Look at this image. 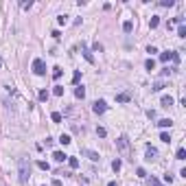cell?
<instances>
[{"instance_id": "cell-3", "label": "cell", "mask_w": 186, "mask_h": 186, "mask_svg": "<svg viewBox=\"0 0 186 186\" xmlns=\"http://www.w3.org/2000/svg\"><path fill=\"white\" fill-rule=\"evenodd\" d=\"M116 147H118V151H123V153H127L129 151V140H127V136H121L116 140Z\"/></svg>"}, {"instance_id": "cell-21", "label": "cell", "mask_w": 186, "mask_h": 186, "mask_svg": "<svg viewBox=\"0 0 186 186\" xmlns=\"http://www.w3.org/2000/svg\"><path fill=\"white\" fill-rule=\"evenodd\" d=\"M158 24H160V18H158V15H153V18L149 20V26H151V29H155Z\"/></svg>"}, {"instance_id": "cell-19", "label": "cell", "mask_w": 186, "mask_h": 186, "mask_svg": "<svg viewBox=\"0 0 186 186\" xmlns=\"http://www.w3.org/2000/svg\"><path fill=\"white\" fill-rule=\"evenodd\" d=\"M83 57H86V59L90 61V64H94V57H92V53H90L88 48H83Z\"/></svg>"}, {"instance_id": "cell-1", "label": "cell", "mask_w": 186, "mask_h": 186, "mask_svg": "<svg viewBox=\"0 0 186 186\" xmlns=\"http://www.w3.org/2000/svg\"><path fill=\"white\" fill-rule=\"evenodd\" d=\"M18 166H20V182L26 184V182H29V177H31V166H29V162H26V160H20Z\"/></svg>"}, {"instance_id": "cell-10", "label": "cell", "mask_w": 186, "mask_h": 186, "mask_svg": "<svg viewBox=\"0 0 186 186\" xmlns=\"http://www.w3.org/2000/svg\"><path fill=\"white\" fill-rule=\"evenodd\" d=\"M171 125H173L171 118H162V121H158V127H162V129H166V127H171Z\"/></svg>"}, {"instance_id": "cell-39", "label": "cell", "mask_w": 186, "mask_h": 186, "mask_svg": "<svg viewBox=\"0 0 186 186\" xmlns=\"http://www.w3.org/2000/svg\"><path fill=\"white\" fill-rule=\"evenodd\" d=\"M108 186H116V182H110V184H108Z\"/></svg>"}, {"instance_id": "cell-12", "label": "cell", "mask_w": 186, "mask_h": 186, "mask_svg": "<svg viewBox=\"0 0 186 186\" xmlns=\"http://www.w3.org/2000/svg\"><path fill=\"white\" fill-rule=\"evenodd\" d=\"M75 97H77V99H83V97H86V88H83V86H77V88H75Z\"/></svg>"}, {"instance_id": "cell-7", "label": "cell", "mask_w": 186, "mask_h": 186, "mask_svg": "<svg viewBox=\"0 0 186 186\" xmlns=\"http://www.w3.org/2000/svg\"><path fill=\"white\" fill-rule=\"evenodd\" d=\"M155 155H158V149L155 147H151V145H147V160H155Z\"/></svg>"}, {"instance_id": "cell-14", "label": "cell", "mask_w": 186, "mask_h": 186, "mask_svg": "<svg viewBox=\"0 0 186 186\" xmlns=\"http://www.w3.org/2000/svg\"><path fill=\"white\" fill-rule=\"evenodd\" d=\"M59 142H61V145H70L72 138L68 136V134H61V136H59Z\"/></svg>"}, {"instance_id": "cell-37", "label": "cell", "mask_w": 186, "mask_h": 186, "mask_svg": "<svg viewBox=\"0 0 186 186\" xmlns=\"http://www.w3.org/2000/svg\"><path fill=\"white\" fill-rule=\"evenodd\" d=\"M164 182H166V184L173 182V175H171V173H166V175H164Z\"/></svg>"}, {"instance_id": "cell-38", "label": "cell", "mask_w": 186, "mask_h": 186, "mask_svg": "<svg viewBox=\"0 0 186 186\" xmlns=\"http://www.w3.org/2000/svg\"><path fill=\"white\" fill-rule=\"evenodd\" d=\"M53 186H61V179H57V177H55V179H53Z\"/></svg>"}, {"instance_id": "cell-25", "label": "cell", "mask_w": 186, "mask_h": 186, "mask_svg": "<svg viewBox=\"0 0 186 186\" xmlns=\"http://www.w3.org/2000/svg\"><path fill=\"white\" fill-rule=\"evenodd\" d=\"M121 166H123V162H121V160H114V162H112V169H114L116 173L121 171Z\"/></svg>"}, {"instance_id": "cell-6", "label": "cell", "mask_w": 186, "mask_h": 186, "mask_svg": "<svg viewBox=\"0 0 186 186\" xmlns=\"http://www.w3.org/2000/svg\"><path fill=\"white\" fill-rule=\"evenodd\" d=\"M160 103H162V108H171L173 105V97L171 94H164V97L160 99Z\"/></svg>"}, {"instance_id": "cell-8", "label": "cell", "mask_w": 186, "mask_h": 186, "mask_svg": "<svg viewBox=\"0 0 186 186\" xmlns=\"http://www.w3.org/2000/svg\"><path fill=\"white\" fill-rule=\"evenodd\" d=\"M53 158H55V162H66V160H68V155H66L64 151H55Z\"/></svg>"}, {"instance_id": "cell-4", "label": "cell", "mask_w": 186, "mask_h": 186, "mask_svg": "<svg viewBox=\"0 0 186 186\" xmlns=\"http://www.w3.org/2000/svg\"><path fill=\"white\" fill-rule=\"evenodd\" d=\"M92 110H94V114H103V112L108 110V105H105V101H103V99H99V101H94Z\"/></svg>"}, {"instance_id": "cell-11", "label": "cell", "mask_w": 186, "mask_h": 186, "mask_svg": "<svg viewBox=\"0 0 186 186\" xmlns=\"http://www.w3.org/2000/svg\"><path fill=\"white\" fill-rule=\"evenodd\" d=\"M123 31H125V33H132V31H134V22H132V20H125V22H123Z\"/></svg>"}, {"instance_id": "cell-17", "label": "cell", "mask_w": 186, "mask_h": 186, "mask_svg": "<svg viewBox=\"0 0 186 186\" xmlns=\"http://www.w3.org/2000/svg\"><path fill=\"white\" fill-rule=\"evenodd\" d=\"M145 68H147V70L151 72V70H153V68H155V61H153V59H151V57H149L147 61H145Z\"/></svg>"}, {"instance_id": "cell-29", "label": "cell", "mask_w": 186, "mask_h": 186, "mask_svg": "<svg viewBox=\"0 0 186 186\" xmlns=\"http://www.w3.org/2000/svg\"><path fill=\"white\" fill-rule=\"evenodd\" d=\"M177 35H179V37H186V26H184V24H179V29H177Z\"/></svg>"}, {"instance_id": "cell-31", "label": "cell", "mask_w": 186, "mask_h": 186, "mask_svg": "<svg viewBox=\"0 0 186 186\" xmlns=\"http://www.w3.org/2000/svg\"><path fill=\"white\" fill-rule=\"evenodd\" d=\"M162 88H164V83H160V81H158V83H153V88H151V90H153V92H160Z\"/></svg>"}, {"instance_id": "cell-18", "label": "cell", "mask_w": 186, "mask_h": 186, "mask_svg": "<svg viewBox=\"0 0 186 186\" xmlns=\"http://www.w3.org/2000/svg\"><path fill=\"white\" fill-rule=\"evenodd\" d=\"M37 169H42V171H50V164H48V162H44V160H39L37 162Z\"/></svg>"}, {"instance_id": "cell-24", "label": "cell", "mask_w": 186, "mask_h": 186, "mask_svg": "<svg viewBox=\"0 0 186 186\" xmlns=\"http://www.w3.org/2000/svg\"><path fill=\"white\" fill-rule=\"evenodd\" d=\"M116 101H118V103H127V101H129V94H118Z\"/></svg>"}, {"instance_id": "cell-2", "label": "cell", "mask_w": 186, "mask_h": 186, "mask_svg": "<svg viewBox=\"0 0 186 186\" xmlns=\"http://www.w3.org/2000/svg\"><path fill=\"white\" fill-rule=\"evenodd\" d=\"M31 68L33 72H35L37 77H42V75H46V64H44V59H33V64H31Z\"/></svg>"}, {"instance_id": "cell-28", "label": "cell", "mask_w": 186, "mask_h": 186, "mask_svg": "<svg viewBox=\"0 0 186 186\" xmlns=\"http://www.w3.org/2000/svg\"><path fill=\"white\" fill-rule=\"evenodd\" d=\"M160 140H162V142H171V136H169L166 132H162L160 134Z\"/></svg>"}, {"instance_id": "cell-36", "label": "cell", "mask_w": 186, "mask_h": 186, "mask_svg": "<svg viewBox=\"0 0 186 186\" xmlns=\"http://www.w3.org/2000/svg\"><path fill=\"white\" fill-rule=\"evenodd\" d=\"M33 7V2H31V0H29V2H22V9H26V11H29Z\"/></svg>"}, {"instance_id": "cell-26", "label": "cell", "mask_w": 186, "mask_h": 186, "mask_svg": "<svg viewBox=\"0 0 186 186\" xmlns=\"http://www.w3.org/2000/svg\"><path fill=\"white\" fill-rule=\"evenodd\" d=\"M50 118H53V123H61V114H59V112H53Z\"/></svg>"}, {"instance_id": "cell-16", "label": "cell", "mask_w": 186, "mask_h": 186, "mask_svg": "<svg viewBox=\"0 0 186 186\" xmlns=\"http://www.w3.org/2000/svg\"><path fill=\"white\" fill-rule=\"evenodd\" d=\"M37 97H39V101H48L50 92H48V90H39V94H37Z\"/></svg>"}, {"instance_id": "cell-30", "label": "cell", "mask_w": 186, "mask_h": 186, "mask_svg": "<svg viewBox=\"0 0 186 186\" xmlns=\"http://www.w3.org/2000/svg\"><path fill=\"white\" fill-rule=\"evenodd\" d=\"M173 4H175L173 0H160V7H173Z\"/></svg>"}, {"instance_id": "cell-33", "label": "cell", "mask_w": 186, "mask_h": 186, "mask_svg": "<svg viewBox=\"0 0 186 186\" xmlns=\"http://www.w3.org/2000/svg\"><path fill=\"white\" fill-rule=\"evenodd\" d=\"M173 70H175V68H164V70H162V72H160V75H162V77H166V75H171V72H173Z\"/></svg>"}, {"instance_id": "cell-34", "label": "cell", "mask_w": 186, "mask_h": 186, "mask_svg": "<svg viewBox=\"0 0 186 186\" xmlns=\"http://www.w3.org/2000/svg\"><path fill=\"white\" fill-rule=\"evenodd\" d=\"M149 186H162V184H160V182H158V179H155V177H151V179H149Z\"/></svg>"}, {"instance_id": "cell-32", "label": "cell", "mask_w": 186, "mask_h": 186, "mask_svg": "<svg viewBox=\"0 0 186 186\" xmlns=\"http://www.w3.org/2000/svg\"><path fill=\"white\" fill-rule=\"evenodd\" d=\"M79 79H81V72H79V70H77V72H75V75H72V83H79Z\"/></svg>"}, {"instance_id": "cell-5", "label": "cell", "mask_w": 186, "mask_h": 186, "mask_svg": "<svg viewBox=\"0 0 186 186\" xmlns=\"http://www.w3.org/2000/svg\"><path fill=\"white\" fill-rule=\"evenodd\" d=\"M81 153L86 155V158H90L92 162H97V160H101V155L97 153V151H92V149H81Z\"/></svg>"}, {"instance_id": "cell-35", "label": "cell", "mask_w": 186, "mask_h": 186, "mask_svg": "<svg viewBox=\"0 0 186 186\" xmlns=\"http://www.w3.org/2000/svg\"><path fill=\"white\" fill-rule=\"evenodd\" d=\"M136 175H138V177H145L147 173H145V169H136Z\"/></svg>"}, {"instance_id": "cell-22", "label": "cell", "mask_w": 186, "mask_h": 186, "mask_svg": "<svg viewBox=\"0 0 186 186\" xmlns=\"http://www.w3.org/2000/svg\"><path fill=\"white\" fill-rule=\"evenodd\" d=\"M53 94H55V97H61V94H64V86H55L53 88Z\"/></svg>"}, {"instance_id": "cell-15", "label": "cell", "mask_w": 186, "mask_h": 186, "mask_svg": "<svg viewBox=\"0 0 186 186\" xmlns=\"http://www.w3.org/2000/svg\"><path fill=\"white\" fill-rule=\"evenodd\" d=\"M175 158H177V160H186V149H184V147H179V149H177V153H175Z\"/></svg>"}, {"instance_id": "cell-9", "label": "cell", "mask_w": 186, "mask_h": 186, "mask_svg": "<svg viewBox=\"0 0 186 186\" xmlns=\"http://www.w3.org/2000/svg\"><path fill=\"white\" fill-rule=\"evenodd\" d=\"M173 53H175V50H164V53H160V61L166 64L169 59H173Z\"/></svg>"}, {"instance_id": "cell-23", "label": "cell", "mask_w": 186, "mask_h": 186, "mask_svg": "<svg viewBox=\"0 0 186 186\" xmlns=\"http://www.w3.org/2000/svg\"><path fill=\"white\" fill-rule=\"evenodd\" d=\"M68 164H70V169H77V166H79V160H77V158H70V155H68Z\"/></svg>"}, {"instance_id": "cell-27", "label": "cell", "mask_w": 186, "mask_h": 186, "mask_svg": "<svg viewBox=\"0 0 186 186\" xmlns=\"http://www.w3.org/2000/svg\"><path fill=\"white\" fill-rule=\"evenodd\" d=\"M57 22H59V24H68V15H57Z\"/></svg>"}, {"instance_id": "cell-13", "label": "cell", "mask_w": 186, "mask_h": 186, "mask_svg": "<svg viewBox=\"0 0 186 186\" xmlns=\"http://www.w3.org/2000/svg\"><path fill=\"white\" fill-rule=\"evenodd\" d=\"M61 75H64V70H61L59 66H55V68H53V79L57 81V79H61Z\"/></svg>"}, {"instance_id": "cell-20", "label": "cell", "mask_w": 186, "mask_h": 186, "mask_svg": "<svg viewBox=\"0 0 186 186\" xmlns=\"http://www.w3.org/2000/svg\"><path fill=\"white\" fill-rule=\"evenodd\" d=\"M97 136L99 138H105V136H108V129H105V127H97Z\"/></svg>"}]
</instances>
